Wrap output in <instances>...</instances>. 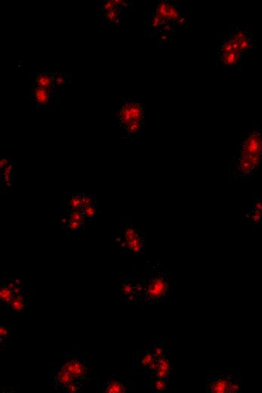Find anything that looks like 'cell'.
Here are the masks:
<instances>
[{"label": "cell", "instance_id": "1", "mask_svg": "<svg viewBox=\"0 0 262 393\" xmlns=\"http://www.w3.org/2000/svg\"><path fill=\"white\" fill-rule=\"evenodd\" d=\"M261 161L262 129L255 126L242 137L238 158L230 173L237 180H249L259 168Z\"/></svg>", "mask_w": 262, "mask_h": 393}, {"label": "cell", "instance_id": "2", "mask_svg": "<svg viewBox=\"0 0 262 393\" xmlns=\"http://www.w3.org/2000/svg\"><path fill=\"white\" fill-rule=\"evenodd\" d=\"M119 126L129 137L140 133L143 129V103L125 101L119 110Z\"/></svg>", "mask_w": 262, "mask_h": 393}, {"label": "cell", "instance_id": "3", "mask_svg": "<svg viewBox=\"0 0 262 393\" xmlns=\"http://www.w3.org/2000/svg\"><path fill=\"white\" fill-rule=\"evenodd\" d=\"M206 391L214 393L240 392L241 381L237 376L219 371L214 375L207 376L205 380Z\"/></svg>", "mask_w": 262, "mask_h": 393}, {"label": "cell", "instance_id": "4", "mask_svg": "<svg viewBox=\"0 0 262 393\" xmlns=\"http://www.w3.org/2000/svg\"><path fill=\"white\" fill-rule=\"evenodd\" d=\"M168 289L166 274L160 272L152 274L143 285L144 300L151 304L162 302L168 294Z\"/></svg>", "mask_w": 262, "mask_h": 393}, {"label": "cell", "instance_id": "5", "mask_svg": "<svg viewBox=\"0 0 262 393\" xmlns=\"http://www.w3.org/2000/svg\"><path fill=\"white\" fill-rule=\"evenodd\" d=\"M235 44L237 51L245 58L252 52V35L245 25L234 27L230 36Z\"/></svg>", "mask_w": 262, "mask_h": 393}, {"label": "cell", "instance_id": "6", "mask_svg": "<svg viewBox=\"0 0 262 393\" xmlns=\"http://www.w3.org/2000/svg\"><path fill=\"white\" fill-rule=\"evenodd\" d=\"M154 13L160 16L166 24H170L173 22L182 24V21H185L181 14L179 5L174 4V3L161 2L158 5Z\"/></svg>", "mask_w": 262, "mask_h": 393}, {"label": "cell", "instance_id": "7", "mask_svg": "<svg viewBox=\"0 0 262 393\" xmlns=\"http://www.w3.org/2000/svg\"><path fill=\"white\" fill-rule=\"evenodd\" d=\"M62 367L69 371L77 381L82 382L86 378L87 374L86 365L79 359H70L67 361Z\"/></svg>", "mask_w": 262, "mask_h": 393}, {"label": "cell", "instance_id": "8", "mask_svg": "<svg viewBox=\"0 0 262 393\" xmlns=\"http://www.w3.org/2000/svg\"><path fill=\"white\" fill-rule=\"evenodd\" d=\"M219 60L222 64V70H225L240 67L245 58L239 52H232L219 54Z\"/></svg>", "mask_w": 262, "mask_h": 393}, {"label": "cell", "instance_id": "9", "mask_svg": "<svg viewBox=\"0 0 262 393\" xmlns=\"http://www.w3.org/2000/svg\"><path fill=\"white\" fill-rule=\"evenodd\" d=\"M21 294V286L18 281L9 282L2 286L0 299L6 306H9L11 301L16 294Z\"/></svg>", "mask_w": 262, "mask_h": 393}, {"label": "cell", "instance_id": "10", "mask_svg": "<svg viewBox=\"0 0 262 393\" xmlns=\"http://www.w3.org/2000/svg\"><path fill=\"white\" fill-rule=\"evenodd\" d=\"M74 381H76V380L73 375L62 367L55 374L54 378V386L57 391L62 390V389L66 390L67 386Z\"/></svg>", "mask_w": 262, "mask_h": 393}, {"label": "cell", "instance_id": "11", "mask_svg": "<svg viewBox=\"0 0 262 393\" xmlns=\"http://www.w3.org/2000/svg\"><path fill=\"white\" fill-rule=\"evenodd\" d=\"M52 93L53 91L45 90V89L41 88V87L36 86L33 89V101L39 107H44L48 104L52 98Z\"/></svg>", "mask_w": 262, "mask_h": 393}, {"label": "cell", "instance_id": "12", "mask_svg": "<svg viewBox=\"0 0 262 393\" xmlns=\"http://www.w3.org/2000/svg\"><path fill=\"white\" fill-rule=\"evenodd\" d=\"M121 289H122V296H128L129 299H132L140 295V293L142 291V288L139 285H136L130 279H126L125 282H122Z\"/></svg>", "mask_w": 262, "mask_h": 393}, {"label": "cell", "instance_id": "13", "mask_svg": "<svg viewBox=\"0 0 262 393\" xmlns=\"http://www.w3.org/2000/svg\"><path fill=\"white\" fill-rule=\"evenodd\" d=\"M171 370L169 358L165 353L162 357L159 359V368L154 372L155 379H168Z\"/></svg>", "mask_w": 262, "mask_h": 393}, {"label": "cell", "instance_id": "14", "mask_svg": "<svg viewBox=\"0 0 262 393\" xmlns=\"http://www.w3.org/2000/svg\"><path fill=\"white\" fill-rule=\"evenodd\" d=\"M100 390L103 392L125 393L127 392V387L120 380H111L104 383Z\"/></svg>", "mask_w": 262, "mask_h": 393}, {"label": "cell", "instance_id": "15", "mask_svg": "<svg viewBox=\"0 0 262 393\" xmlns=\"http://www.w3.org/2000/svg\"><path fill=\"white\" fill-rule=\"evenodd\" d=\"M36 86L41 87V88L45 89V90H50V91H53L55 87L54 76L47 73L37 75L36 77Z\"/></svg>", "mask_w": 262, "mask_h": 393}, {"label": "cell", "instance_id": "16", "mask_svg": "<svg viewBox=\"0 0 262 393\" xmlns=\"http://www.w3.org/2000/svg\"><path fill=\"white\" fill-rule=\"evenodd\" d=\"M125 246L128 250L134 253H142L144 251V238L142 234L125 242Z\"/></svg>", "mask_w": 262, "mask_h": 393}, {"label": "cell", "instance_id": "17", "mask_svg": "<svg viewBox=\"0 0 262 393\" xmlns=\"http://www.w3.org/2000/svg\"><path fill=\"white\" fill-rule=\"evenodd\" d=\"M129 5L127 2L121 1V0H111V1H106L101 3L100 7L102 10L106 12L114 10V9H122Z\"/></svg>", "mask_w": 262, "mask_h": 393}, {"label": "cell", "instance_id": "18", "mask_svg": "<svg viewBox=\"0 0 262 393\" xmlns=\"http://www.w3.org/2000/svg\"><path fill=\"white\" fill-rule=\"evenodd\" d=\"M9 308L15 312H21L24 311L25 307V302H24L23 296L21 294L15 295L13 299L11 301L9 305Z\"/></svg>", "mask_w": 262, "mask_h": 393}, {"label": "cell", "instance_id": "19", "mask_svg": "<svg viewBox=\"0 0 262 393\" xmlns=\"http://www.w3.org/2000/svg\"><path fill=\"white\" fill-rule=\"evenodd\" d=\"M80 210L85 219H93L97 213V207H96V204L82 206Z\"/></svg>", "mask_w": 262, "mask_h": 393}, {"label": "cell", "instance_id": "20", "mask_svg": "<svg viewBox=\"0 0 262 393\" xmlns=\"http://www.w3.org/2000/svg\"><path fill=\"white\" fill-rule=\"evenodd\" d=\"M165 25H166V23L165 22V21L154 12V14L150 18V26H151V28L159 29L165 27Z\"/></svg>", "mask_w": 262, "mask_h": 393}, {"label": "cell", "instance_id": "21", "mask_svg": "<svg viewBox=\"0 0 262 393\" xmlns=\"http://www.w3.org/2000/svg\"><path fill=\"white\" fill-rule=\"evenodd\" d=\"M70 207L72 210H80L82 207V195L76 194L70 201Z\"/></svg>", "mask_w": 262, "mask_h": 393}, {"label": "cell", "instance_id": "22", "mask_svg": "<svg viewBox=\"0 0 262 393\" xmlns=\"http://www.w3.org/2000/svg\"><path fill=\"white\" fill-rule=\"evenodd\" d=\"M248 218L249 220L254 224V225H259L262 222V213L258 211V210H254L252 209L249 214H248Z\"/></svg>", "mask_w": 262, "mask_h": 393}, {"label": "cell", "instance_id": "23", "mask_svg": "<svg viewBox=\"0 0 262 393\" xmlns=\"http://www.w3.org/2000/svg\"><path fill=\"white\" fill-rule=\"evenodd\" d=\"M121 10L122 9H114V10L106 12L107 19L112 23L119 22L121 18Z\"/></svg>", "mask_w": 262, "mask_h": 393}, {"label": "cell", "instance_id": "24", "mask_svg": "<svg viewBox=\"0 0 262 393\" xmlns=\"http://www.w3.org/2000/svg\"><path fill=\"white\" fill-rule=\"evenodd\" d=\"M156 358L153 356L152 352L150 351H146L143 356H142L140 359V365L144 368H148Z\"/></svg>", "mask_w": 262, "mask_h": 393}, {"label": "cell", "instance_id": "25", "mask_svg": "<svg viewBox=\"0 0 262 393\" xmlns=\"http://www.w3.org/2000/svg\"><path fill=\"white\" fill-rule=\"evenodd\" d=\"M168 379H155L154 382V389L159 392L168 389Z\"/></svg>", "mask_w": 262, "mask_h": 393}, {"label": "cell", "instance_id": "26", "mask_svg": "<svg viewBox=\"0 0 262 393\" xmlns=\"http://www.w3.org/2000/svg\"><path fill=\"white\" fill-rule=\"evenodd\" d=\"M82 389H83L82 382L76 380V381L73 382L71 384L69 385L66 390L67 392L75 393L82 392Z\"/></svg>", "mask_w": 262, "mask_h": 393}, {"label": "cell", "instance_id": "27", "mask_svg": "<svg viewBox=\"0 0 262 393\" xmlns=\"http://www.w3.org/2000/svg\"><path fill=\"white\" fill-rule=\"evenodd\" d=\"M69 220L77 221V222H85V218L81 210H72Z\"/></svg>", "mask_w": 262, "mask_h": 393}, {"label": "cell", "instance_id": "28", "mask_svg": "<svg viewBox=\"0 0 262 393\" xmlns=\"http://www.w3.org/2000/svg\"><path fill=\"white\" fill-rule=\"evenodd\" d=\"M82 195V206L96 204V196L90 194H81Z\"/></svg>", "mask_w": 262, "mask_h": 393}, {"label": "cell", "instance_id": "29", "mask_svg": "<svg viewBox=\"0 0 262 393\" xmlns=\"http://www.w3.org/2000/svg\"><path fill=\"white\" fill-rule=\"evenodd\" d=\"M85 226V222H77V221L69 220L67 223V228L69 230H78Z\"/></svg>", "mask_w": 262, "mask_h": 393}, {"label": "cell", "instance_id": "30", "mask_svg": "<svg viewBox=\"0 0 262 393\" xmlns=\"http://www.w3.org/2000/svg\"><path fill=\"white\" fill-rule=\"evenodd\" d=\"M152 354L158 359L162 357L165 354L163 345H161V344L154 345V348H153Z\"/></svg>", "mask_w": 262, "mask_h": 393}, {"label": "cell", "instance_id": "31", "mask_svg": "<svg viewBox=\"0 0 262 393\" xmlns=\"http://www.w3.org/2000/svg\"><path fill=\"white\" fill-rule=\"evenodd\" d=\"M54 81H55V87L56 86H61L67 82L66 76L64 74H56L54 76Z\"/></svg>", "mask_w": 262, "mask_h": 393}, {"label": "cell", "instance_id": "32", "mask_svg": "<svg viewBox=\"0 0 262 393\" xmlns=\"http://www.w3.org/2000/svg\"><path fill=\"white\" fill-rule=\"evenodd\" d=\"M11 180V166H8L7 167L3 170V181L4 182H9Z\"/></svg>", "mask_w": 262, "mask_h": 393}, {"label": "cell", "instance_id": "33", "mask_svg": "<svg viewBox=\"0 0 262 393\" xmlns=\"http://www.w3.org/2000/svg\"><path fill=\"white\" fill-rule=\"evenodd\" d=\"M253 209L262 213V198H255L253 200Z\"/></svg>", "mask_w": 262, "mask_h": 393}, {"label": "cell", "instance_id": "34", "mask_svg": "<svg viewBox=\"0 0 262 393\" xmlns=\"http://www.w3.org/2000/svg\"><path fill=\"white\" fill-rule=\"evenodd\" d=\"M0 334H1L2 338H3V337H4V338H6V337H7V334H8L7 329H6V328H5L4 326H3V325H2L1 328H0Z\"/></svg>", "mask_w": 262, "mask_h": 393}, {"label": "cell", "instance_id": "35", "mask_svg": "<svg viewBox=\"0 0 262 393\" xmlns=\"http://www.w3.org/2000/svg\"><path fill=\"white\" fill-rule=\"evenodd\" d=\"M8 164H9V161H8V159H6V158H3V160H2L1 162H0V168L3 169L4 170L6 167H7Z\"/></svg>", "mask_w": 262, "mask_h": 393}]
</instances>
